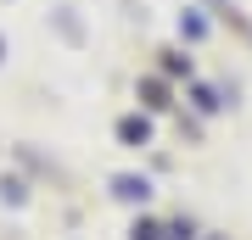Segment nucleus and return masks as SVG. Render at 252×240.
Listing matches in <instances>:
<instances>
[{"label":"nucleus","instance_id":"obj_2","mask_svg":"<svg viewBox=\"0 0 252 240\" xmlns=\"http://www.w3.org/2000/svg\"><path fill=\"white\" fill-rule=\"evenodd\" d=\"M118 134H124L129 145H146V134H152V123H146V117H124V123H118Z\"/></svg>","mask_w":252,"mask_h":240},{"label":"nucleus","instance_id":"obj_4","mask_svg":"<svg viewBox=\"0 0 252 240\" xmlns=\"http://www.w3.org/2000/svg\"><path fill=\"white\" fill-rule=\"evenodd\" d=\"M174 240H196V235H190V223H174Z\"/></svg>","mask_w":252,"mask_h":240},{"label":"nucleus","instance_id":"obj_3","mask_svg":"<svg viewBox=\"0 0 252 240\" xmlns=\"http://www.w3.org/2000/svg\"><path fill=\"white\" fill-rule=\"evenodd\" d=\"M162 229H157V223H135V235H129V240H157Z\"/></svg>","mask_w":252,"mask_h":240},{"label":"nucleus","instance_id":"obj_5","mask_svg":"<svg viewBox=\"0 0 252 240\" xmlns=\"http://www.w3.org/2000/svg\"><path fill=\"white\" fill-rule=\"evenodd\" d=\"M0 51H6V45H0Z\"/></svg>","mask_w":252,"mask_h":240},{"label":"nucleus","instance_id":"obj_1","mask_svg":"<svg viewBox=\"0 0 252 240\" xmlns=\"http://www.w3.org/2000/svg\"><path fill=\"white\" fill-rule=\"evenodd\" d=\"M118 196H124V201H146V196H152V185L135 179V173H124V179H118Z\"/></svg>","mask_w":252,"mask_h":240}]
</instances>
